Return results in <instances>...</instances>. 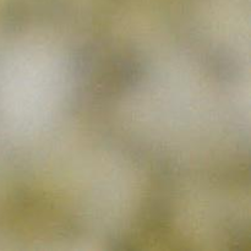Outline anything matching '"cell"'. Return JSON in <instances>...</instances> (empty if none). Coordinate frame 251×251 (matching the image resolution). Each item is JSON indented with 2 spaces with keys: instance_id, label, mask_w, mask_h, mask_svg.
<instances>
[{
  "instance_id": "cell-1",
  "label": "cell",
  "mask_w": 251,
  "mask_h": 251,
  "mask_svg": "<svg viewBox=\"0 0 251 251\" xmlns=\"http://www.w3.org/2000/svg\"><path fill=\"white\" fill-rule=\"evenodd\" d=\"M15 105L22 126L38 124L49 114L59 95V73L43 54L21 55L15 74Z\"/></svg>"
}]
</instances>
